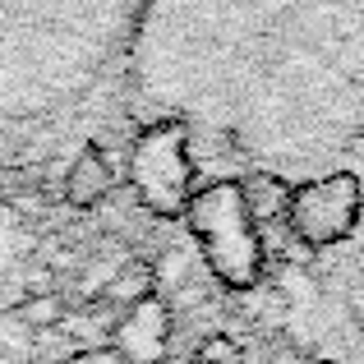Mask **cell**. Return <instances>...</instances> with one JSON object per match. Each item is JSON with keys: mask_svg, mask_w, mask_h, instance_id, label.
<instances>
[{"mask_svg": "<svg viewBox=\"0 0 364 364\" xmlns=\"http://www.w3.org/2000/svg\"><path fill=\"white\" fill-rule=\"evenodd\" d=\"M111 355L120 364H161L171 350V304L161 295L120 309V318L111 323Z\"/></svg>", "mask_w": 364, "mask_h": 364, "instance_id": "obj_6", "label": "cell"}, {"mask_svg": "<svg viewBox=\"0 0 364 364\" xmlns=\"http://www.w3.org/2000/svg\"><path fill=\"white\" fill-rule=\"evenodd\" d=\"M143 0H0V124L79 116L129 65Z\"/></svg>", "mask_w": 364, "mask_h": 364, "instance_id": "obj_2", "label": "cell"}, {"mask_svg": "<svg viewBox=\"0 0 364 364\" xmlns=\"http://www.w3.org/2000/svg\"><path fill=\"white\" fill-rule=\"evenodd\" d=\"M46 291H55V267L51 263H33L23 272V295H46Z\"/></svg>", "mask_w": 364, "mask_h": 364, "instance_id": "obj_11", "label": "cell"}, {"mask_svg": "<svg viewBox=\"0 0 364 364\" xmlns=\"http://www.w3.org/2000/svg\"><path fill=\"white\" fill-rule=\"evenodd\" d=\"M9 318L18 323V328H28V332H55L65 323V300L55 291H46V295H23V300L14 304V314Z\"/></svg>", "mask_w": 364, "mask_h": 364, "instance_id": "obj_9", "label": "cell"}, {"mask_svg": "<svg viewBox=\"0 0 364 364\" xmlns=\"http://www.w3.org/2000/svg\"><path fill=\"white\" fill-rule=\"evenodd\" d=\"M194 152L176 120H148L129 148V180L152 217H185L194 198Z\"/></svg>", "mask_w": 364, "mask_h": 364, "instance_id": "obj_4", "label": "cell"}, {"mask_svg": "<svg viewBox=\"0 0 364 364\" xmlns=\"http://www.w3.org/2000/svg\"><path fill=\"white\" fill-rule=\"evenodd\" d=\"M194 364H249V355H245V346L235 337L213 332V337H203L194 346Z\"/></svg>", "mask_w": 364, "mask_h": 364, "instance_id": "obj_10", "label": "cell"}, {"mask_svg": "<svg viewBox=\"0 0 364 364\" xmlns=\"http://www.w3.org/2000/svg\"><path fill=\"white\" fill-rule=\"evenodd\" d=\"M111 189H116V166H111L107 148H102V143H83L79 157L65 171V203L88 213V208L107 203Z\"/></svg>", "mask_w": 364, "mask_h": 364, "instance_id": "obj_7", "label": "cell"}, {"mask_svg": "<svg viewBox=\"0 0 364 364\" xmlns=\"http://www.w3.org/2000/svg\"><path fill=\"white\" fill-rule=\"evenodd\" d=\"M148 295H157V267L143 263V258H134V263H124V267L111 272L102 300H107L111 309H129V304L148 300Z\"/></svg>", "mask_w": 364, "mask_h": 364, "instance_id": "obj_8", "label": "cell"}, {"mask_svg": "<svg viewBox=\"0 0 364 364\" xmlns=\"http://www.w3.org/2000/svg\"><path fill=\"white\" fill-rule=\"evenodd\" d=\"M282 217L300 249H332V245L350 240L364 217V176L328 171V176L300 180L286 194Z\"/></svg>", "mask_w": 364, "mask_h": 364, "instance_id": "obj_5", "label": "cell"}, {"mask_svg": "<svg viewBox=\"0 0 364 364\" xmlns=\"http://www.w3.org/2000/svg\"><path fill=\"white\" fill-rule=\"evenodd\" d=\"M185 222L217 282L231 286V291L258 286V277H263V226L249 213L240 180L226 176V180L194 189V198L185 208Z\"/></svg>", "mask_w": 364, "mask_h": 364, "instance_id": "obj_3", "label": "cell"}, {"mask_svg": "<svg viewBox=\"0 0 364 364\" xmlns=\"http://www.w3.org/2000/svg\"><path fill=\"white\" fill-rule=\"evenodd\" d=\"M129 70L157 120L364 157V0H143Z\"/></svg>", "mask_w": 364, "mask_h": 364, "instance_id": "obj_1", "label": "cell"}, {"mask_svg": "<svg viewBox=\"0 0 364 364\" xmlns=\"http://www.w3.org/2000/svg\"><path fill=\"white\" fill-rule=\"evenodd\" d=\"M70 364H120V360L111 355V350H88V355H74Z\"/></svg>", "mask_w": 364, "mask_h": 364, "instance_id": "obj_12", "label": "cell"}]
</instances>
